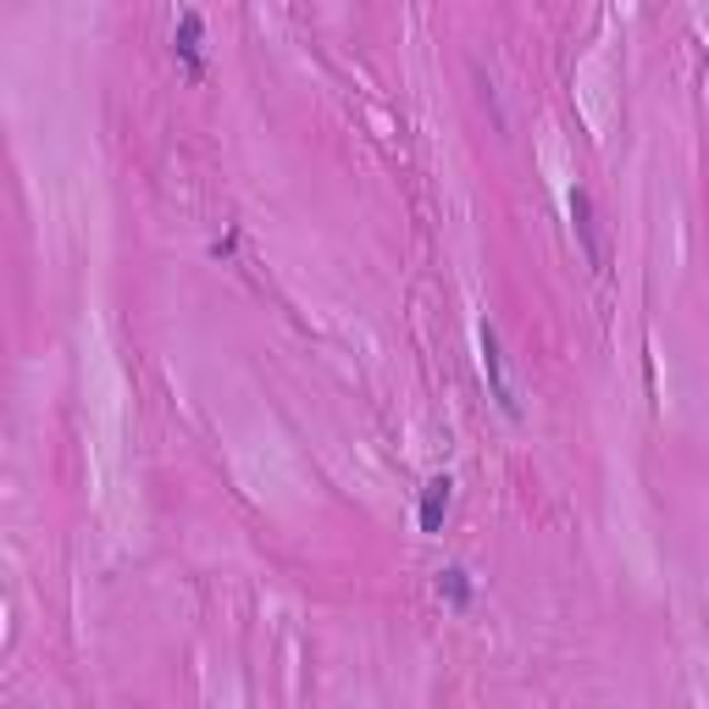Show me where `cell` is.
I'll use <instances>...</instances> for the list:
<instances>
[{"instance_id":"cell-1","label":"cell","mask_w":709,"mask_h":709,"mask_svg":"<svg viewBox=\"0 0 709 709\" xmlns=\"http://www.w3.org/2000/svg\"><path fill=\"white\" fill-rule=\"evenodd\" d=\"M477 344H483V372H488V388H493V405L515 421L521 416V399H515V388H510V372H504V349H499V333L483 322L477 327Z\"/></svg>"},{"instance_id":"cell-5","label":"cell","mask_w":709,"mask_h":709,"mask_svg":"<svg viewBox=\"0 0 709 709\" xmlns=\"http://www.w3.org/2000/svg\"><path fill=\"white\" fill-rule=\"evenodd\" d=\"M438 598L450 604V609H466V604H472V577H466L461 566H443V571H438Z\"/></svg>"},{"instance_id":"cell-4","label":"cell","mask_w":709,"mask_h":709,"mask_svg":"<svg viewBox=\"0 0 709 709\" xmlns=\"http://www.w3.org/2000/svg\"><path fill=\"white\" fill-rule=\"evenodd\" d=\"M571 222H577V239H582L588 266H598V260H604V249H598V228H593V200H588L582 189H571Z\"/></svg>"},{"instance_id":"cell-3","label":"cell","mask_w":709,"mask_h":709,"mask_svg":"<svg viewBox=\"0 0 709 709\" xmlns=\"http://www.w3.org/2000/svg\"><path fill=\"white\" fill-rule=\"evenodd\" d=\"M450 499H455V483H450V477H432V483L421 488V532H443Z\"/></svg>"},{"instance_id":"cell-2","label":"cell","mask_w":709,"mask_h":709,"mask_svg":"<svg viewBox=\"0 0 709 709\" xmlns=\"http://www.w3.org/2000/svg\"><path fill=\"white\" fill-rule=\"evenodd\" d=\"M200 39H206V23H200V12H184V18H177V34H172V50L184 56V67H189V72H200V67H206V56H200Z\"/></svg>"}]
</instances>
